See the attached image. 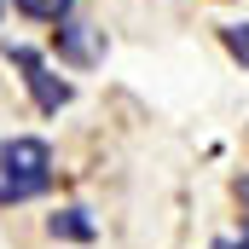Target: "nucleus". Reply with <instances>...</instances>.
<instances>
[{
    "instance_id": "obj_2",
    "label": "nucleus",
    "mask_w": 249,
    "mask_h": 249,
    "mask_svg": "<svg viewBox=\"0 0 249 249\" xmlns=\"http://www.w3.org/2000/svg\"><path fill=\"white\" fill-rule=\"evenodd\" d=\"M6 58L23 70V87H29V99H35V110H47V116H58L64 105L75 99V87L70 81H58L47 64H41V53L35 47H6Z\"/></svg>"
},
{
    "instance_id": "obj_4",
    "label": "nucleus",
    "mask_w": 249,
    "mask_h": 249,
    "mask_svg": "<svg viewBox=\"0 0 249 249\" xmlns=\"http://www.w3.org/2000/svg\"><path fill=\"white\" fill-rule=\"evenodd\" d=\"M47 232H53L58 244H93V238H99V226L87 220V209H58V214L47 220Z\"/></svg>"
},
{
    "instance_id": "obj_5",
    "label": "nucleus",
    "mask_w": 249,
    "mask_h": 249,
    "mask_svg": "<svg viewBox=\"0 0 249 249\" xmlns=\"http://www.w3.org/2000/svg\"><path fill=\"white\" fill-rule=\"evenodd\" d=\"M23 18H35V23H58V18H70L75 12V0H12Z\"/></svg>"
},
{
    "instance_id": "obj_6",
    "label": "nucleus",
    "mask_w": 249,
    "mask_h": 249,
    "mask_svg": "<svg viewBox=\"0 0 249 249\" xmlns=\"http://www.w3.org/2000/svg\"><path fill=\"white\" fill-rule=\"evenodd\" d=\"M220 41H226V53H232V58L249 70V23H232V29H226Z\"/></svg>"
},
{
    "instance_id": "obj_1",
    "label": "nucleus",
    "mask_w": 249,
    "mask_h": 249,
    "mask_svg": "<svg viewBox=\"0 0 249 249\" xmlns=\"http://www.w3.org/2000/svg\"><path fill=\"white\" fill-rule=\"evenodd\" d=\"M53 186V145L47 139H6L0 145V203H29Z\"/></svg>"
},
{
    "instance_id": "obj_7",
    "label": "nucleus",
    "mask_w": 249,
    "mask_h": 249,
    "mask_svg": "<svg viewBox=\"0 0 249 249\" xmlns=\"http://www.w3.org/2000/svg\"><path fill=\"white\" fill-rule=\"evenodd\" d=\"M214 249H249V226H244V238H220Z\"/></svg>"
},
{
    "instance_id": "obj_3",
    "label": "nucleus",
    "mask_w": 249,
    "mask_h": 249,
    "mask_svg": "<svg viewBox=\"0 0 249 249\" xmlns=\"http://www.w3.org/2000/svg\"><path fill=\"white\" fill-rule=\"evenodd\" d=\"M58 58L75 64V70H87V64L105 58V29H93V23H81V18H58Z\"/></svg>"
},
{
    "instance_id": "obj_8",
    "label": "nucleus",
    "mask_w": 249,
    "mask_h": 249,
    "mask_svg": "<svg viewBox=\"0 0 249 249\" xmlns=\"http://www.w3.org/2000/svg\"><path fill=\"white\" fill-rule=\"evenodd\" d=\"M238 197H244V209H249V174H244V180H238Z\"/></svg>"
}]
</instances>
